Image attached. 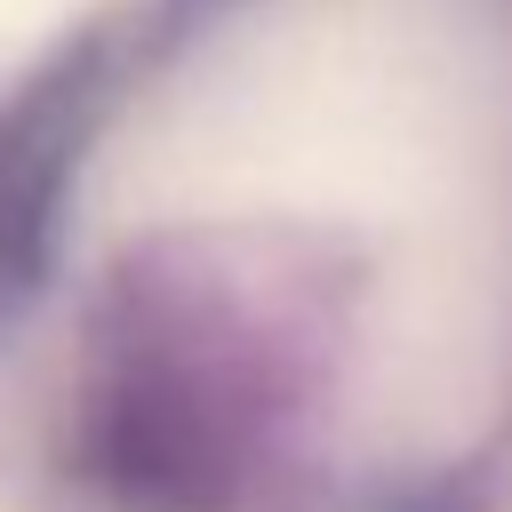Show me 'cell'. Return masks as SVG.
I'll list each match as a JSON object with an SVG mask.
<instances>
[{
	"label": "cell",
	"instance_id": "1",
	"mask_svg": "<svg viewBox=\"0 0 512 512\" xmlns=\"http://www.w3.org/2000/svg\"><path fill=\"white\" fill-rule=\"evenodd\" d=\"M512 152V32L488 0H248L104 144L120 216L440 224Z\"/></svg>",
	"mask_w": 512,
	"mask_h": 512
}]
</instances>
